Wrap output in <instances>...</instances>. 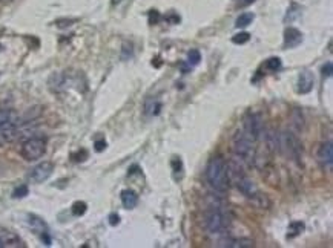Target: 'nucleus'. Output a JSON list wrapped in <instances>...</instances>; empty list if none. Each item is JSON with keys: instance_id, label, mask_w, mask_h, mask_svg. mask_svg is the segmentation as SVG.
<instances>
[{"instance_id": "nucleus-1", "label": "nucleus", "mask_w": 333, "mask_h": 248, "mask_svg": "<svg viewBox=\"0 0 333 248\" xmlns=\"http://www.w3.org/2000/svg\"><path fill=\"white\" fill-rule=\"evenodd\" d=\"M206 181L212 190L218 193H224L229 189V173L227 163L223 156H212L206 167Z\"/></svg>"}, {"instance_id": "nucleus-2", "label": "nucleus", "mask_w": 333, "mask_h": 248, "mask_svg": "<svg viewBox=\"0 0 333 248\" xmlns=\"http://www.w3.org/2000/svg\"><path fill=\"white\" fill-rule=\"evenodd\" d=\"M204 222H206V230L211 235H223L231 226V218L223 207L212 206L206 213Z\"/></svg>"}, {"instance_id": "nucleus-3", "label": "nucleus", "mask_w": 333, "mask_h": 248, "mask_svg": "<svg viewBox=\"0 0 333 248\" xmlns=\"http://www.w3.org/2000/svg\"><path fill=\"white\" fill-rule=\"evenodd\" d=\"M232 150L238 160H251L254 158V141L243 130H237L232 140Z\"/></svg>"}, {"instance_id": "nucleus-4", "label": "nucleus", "mask_w": 333, "mask_h": 248, "mask_svg": "<svg viewBox=\"0 0 333 248\" xmlns=\"http://www.w3.org/2000/svg\"><path fill=\"white\" fill-rule=\"evenodd\" d=\"M46 152V141L43 138H29L22 144L20 153L26 161H37Z\"/></svg>"}, {"instance_id": "nucleus-5", "label": "nucleus", "mask_w": 333, "mask_h": 248, "mask_svg": "<svg viewBox=\"0 0 333 248\" xmlns=\"http://www.w3.org/2000/svg\"><path fill=\"white\" fill-rule=\"evenodd\" d=\"M243 132L247 135L249 140H252L254 143H257L264 135V127H263L261 115L255 114V112H249L244 117V129H243Z\"/></svg>"}, {"instance_id": "nucleus-6", "label": "nucleus", "mask_w": 333, "mask_h": 248, "mask_svg": "<svg viewBox=\"0 0 333 248\" xmlns=\"http://www.w3.org/2000/svg\"><path fill=\"white\" fill-rule=\"evenodd\" d=\"M280 144L281 149H284L287 152V155L290 156V160L297 161L298 164H301V158H303V146L300 143V140L292 133V132H284L280 137Z\"/></svg>"}, {"instance_id": "nucleus-7", "label": "nucleus", "mask_w": 333, "mask_h": 248, "mask_svg": "<svg viewBox=\"0 0 333 248\" xmlns=\"http://www.w3.org/2000/svg\"><path fill=\"white\" fill-rule=\"evenodd\" d=\"M235 184H237V189H238L246 198H249V199H257V198L260 196V192H258L255 183H254L251 178H247L244 173H240V175L235 176Z\"/></svg>"}, {"instance_id": "nucleus-8", "label": "nucleus", "mask_w": 333, "mask_h": 248, "mask_svg": "<svg viewBox=\"0 0 333 248\" xmlns=\"http://www.w3.org/2000/svg\"><path fill=\"white\" fill-rule=\"evenodd\" d=\"M54 172V164L49 163V161H43L40 164H37L31 173H29V181L34 183V184H40V183H45Z\"/></svg>"}, {"instance_id": "nucleus-9", "label": "nucleus", "mask_w": 333, "mask_h": 248, "mask_svg": "<svg viewBox=\"0 0 333 248\" xmlns=\"http://www.w3.org/2000/svg\"><path fill=\"white\" fill-rule=\"evenodd\" d=\"M318 161L326 170H332L333 167V146L332 141L324 143L318 150Z\"/></svg>"}, {"instance_id": "nucleus-10", "label": "nucleus", "mask_w": 333, "mask_h": 248, "mask_svg": "<svg viewBox=\"0 0 333 248\" xmlns=\"http://www.w3.org/2000/svg\"><path fill=\"white\" fill-rule=\"evenodd\" d=\"M315 86V77L312 72L304 71L298 77V92L300 94H309Z\"/></svg>"}, {"instance_id": "nucleus-11", "label": "nucleus", "mask_w": 333, "mask_h": 248, "mask_svg": "<svg viewBox=\"0 0 333 248\" xmlns=\"http://www.w3.org/2000/svg\"><path fill=\"white\" fill-rule=\"evenodd\" d=\"M303 41V34L297 28H287L284 31V48H297Z\"/></svg>"}, {"instance_id": "nucleus-12", "label": "nucleus", "mask_w": 333, "mask_h": 248, "mask_svg": "<svg viewBox=\"0 0 333 248\" xmlns=\"http://www.w3.org/2000/svg\"><path fill=\"white\" fill-rule=\"evenodd\" d=\"M218 247H229V248H251L254 247V241L247 239V238H241V239H234V238H224L221 239L218 244Z\"/></svg>"}, {"instance_id": "nucleus-13", "label": "nucleus", "mask_w": 333, "mask_h": 248, "mask_svg": "<svg viewBox=\"0 0 333 248\" xmlns=\"http://www.w3.org/2000/svg\"><path fill=\"white\" fill-rule=\"evenodd\" d=\"M28 226L31 227V230L34 233H38V235H43V233L48 232L46 222L41 218L35 216V215H28Z\"/></svg>"}, {"instance_id": "nucleus-14", "label": "nucleus", "mask_w": 333, "mask_h": 248, "mask_svg": "<svg viewBox=\"0 0 333 248\" xmlns=\"http://www.w3.org/2000/svg\"><path fill=\"white\" fill-rule=\"evenodd\" d=\"M121 204H123V207L128 209V210L135 209L137 204H138V196H137V193H135L134 190H123V192H121Z\"/></svg>"}, {"instance_id": "nucleus-15", "label": "nucleus", "mask_w": 333, "mask_h": 248, "mask_svg": "<svg viewBox=\"0 0 333 248\" xmlns=\"http://www.w3.org/2000/svg\"><path fill=\"white\" fill-rule=\"evenodd\" d=\"M161 112V101L158 98H148L144 104V114L148 117H157Z\"/></svg>"}, {"instance_id": "nucleus-16", "label": "nucleus", "mask_w": 333, "mask_h": 248, "mask_svg": "<svg viewBox=\"0 0 333 248\" xmlns=\"http://www.w3.org/2000/svg\"><path fill=\"white\" fill-rule=\"evenodd\" d=\"M17 137V129L12 127V126H8V127H3L0 129V146L5 144V143H9L12 141L14 138Z\"/></svg>"}, {"instance_id": "nucleus-17", "label": "nucleus", "mask_w": 333, "mask_h": 248, "mask_svg": "<svg viewBox=\"0 0 333 248\" xmlns=\"http://www.w3.org/2000/svg\"><path fill=\"white\" fill-rule=\"evenodd\" d=\"M12 120H14V114L11 110L0 109V129L12 126Z\"/></svg>"}, {"instance_id": "nucleus-18", "label": "nucleus", "mask_w": 333, "mask_h": 248, "mask_svg": "<svg viewBox=\"0 0 333 248\" xmlns=\"http://www.w3.org/2000/svg\"><path fill=\"white\" fill-rule=\"evenodd\" d=\"M254 18H255V15H254L252 12H244V14H241V15L237 18L235 26H237V28H247V26L254 21Z\"/></svg>"}, {"instance_id": "nucleus-19", "label": "nucleus", "mask_w": 333, "mask_h": 248, "mask_svg": "<svg viewBox=\"0 0 333 248\" xmlns=\"http://www.w3.org/2000/svg\"><path fill=\"white\" fill-rule=\"evenodd\" d=\"M304 229H306L304 222H292V224L289 226V233H287V238H295V236L301 235V233L304 232Z\"/></svg>"}, {"instance_id": "nucleus-20", "label": "nucleus", "mask_w": 333, "mask_h": 248, "mask_svg": "<svg viewBox=\"0 0 333 248\" xmlns=\"http://www.w3.org/2000/svg\"><path fill=\"white\" fill-rule=\"evenodd\" d=\"M200 60H201V54H200V51H197V49H191V51L188 52V63H189L191 66H197V64L200 63Z\"/></svg>"}, {"instance_id": "nucleus-21", "label": "nucleus", "mask_w": 333, "mask_h": 248, "mask_svg": "<svg viewBox=\"0 0 333 248\" xmlns=\"http://www.w3.org/2000/svg\"><path fill=\"white\" fill-rule=\"evenodd\" d=\"M86 209H88L86 202L77 201V202H74V206H72V215H74V216H81V215L86 213Z\"/></svg>"}, {"instance_id": "nucleus-22", "label": "nucleus", "mask_w": 333, "mask_h": 248, "mask_svg": "<svg viewBox=\"0 0 333 248\" xmlns=\"http://www.w3.org/2000/svg\"><path fill=\"white\" fill-rule=\"evenodd\" d=\"M251 40V34L249 32H238L232 37V43L235 44H244Z\"/></svg>"}, {"instance_id": "nucleus-23", "label": "nucleus", "mask_w": 333, "mask_h": 248, "mask_svg": "<svg viewBox=\"0 0 333 248\" xmlns=\"http://www.w3.org/2000/svg\"><path fill=\"white\" fill-rule=\"evenodd\" d=\"M266 67L272 72H277L280 67H281V60L278 57H272L266 61Z\"/></svg>"}, {"instance_id": "nucleus-24", "label": "nucleus", "mask_w": 333, "mask_h": 248, "mask_svg": "<svg viewBox=\"0 0 333 248\" xmlns=\"http://www.w3.org/2000/svg\"><path fill=\"white\" fill-rule=\"evenodd\" d=\"M134 55V46L132 43H124L121 48V58L123 60H129Z\"/></svg>"}, {"instance_id": "nucleus-25", "label": "nucleus", "mask_w": 333, "mask_h": 248, "mask_svg": "<svg viewBox=\"0 0 333 248\" xmlns=\"http://www.w3.org/2000/svg\"><path fill=\"white\" fill-rule=\"evenodd\" d=\"M28 186H20L12 192V198H25L28 195Z\"/></svg>"}, {"instance_id": "nucleus-26", "label": "nucleus", "mask_w": 333, "mask_h": 248, "mask_svg": "<svg viewBox=\"0 0 333 248\" xmlns=\"http://www.w3.org/2000/svg\"><path fill=\"white\" fill-rule=\"evenodd\" d=\"M332 72H333L332 61H327V63H326V64L323 66V75L329 78V77H332Z\"/></svg>"}, {"instance_id": "nucleus-27", "label": "nucleus", "mask_w": 333, "mask_h": 248, "mask_svg": "<svg viewBox=\"0 0 333 248\" xmlns=\"http://www.w3.org/2000/svg\"><path fill=\"white\" fill-rule=\"evenodd\" d=\"M172 167H174V172L177 173V172H183V163H181V160L180 158H175L174 161H172Z\"/></svg>"}, {"instance_id": "nucleus-28", "label": "nucleus", "mask_w": 333, "mask_h": 248, "mask_svg": "<svg viewBox=\"0 0 333 248\" xmlns=\"http://www.w3.org/2000/svg\"><path fill=\"white\" fill-rule=\"evenodd\" d=\"M161 18V15L158 14V11H151L149 12V23H158V20Z\"/></svg>"}, {"instance_id": "nucleus-29", "label": "nucleus", "mask_w": 333, "mask_h": 248, "mask_svg": "<svg viewBox=\"0 0 333 248\" xmlns=\"http://www.w3.org/2000/svg\"><path fill=\"white\" fill-rule=\"evenodd\" d=\"M75 20L69 18V20H57V26L58 28H66V26H71Z\"/></svg>"}, {"instance_id": "nucleus-30", "label": "nucleus", "mask_w": 333, "mask_h": 248, "mask_svg": "<svg viewBox=\"0 0 333 248\" xmlns=\"http://www.w3.org/2000/svg\"><path fill=\"white\" fill-rule=\"evenodd\" d=\"M94 149H95V152H103L105 149H106V141H95V146H94Z\"/></svg>"}, {"instance_id": "nucleus-31", "label": "nucleus", "mask_w": 333, "mask_h": 248, "mask_svg": "<svg viewBox=\"0 0 333 248\" xmlns=\"http://www.w3.org/2000/svg\"><path fill=\"white\" fill-rule=\"evenodd\" d=\"M109 224H111L112 227L118 226V224H120V216H118V215H115V213H112V215L109 216Z\"/></svg>"}, {"instance_id": "nucleus-32", "label": "nucleus", "mask_w": 333, "mask_h": 248, "mask_svg": "<svg viewBox=\"0 0 333 248\" xmlns=\"http://www.w3.org/2000/svg\"><path fill=\"white\" fill-rule=\"evenodd\" d=\"M257 0H238L237 3H238V6L240 8H246V6H249V5H252V3H255Z\"/></svg>"}, {"instance_id": "nucleus-33", "label": "nucleus", "mask_w": 333, "mask_h": 248, "mask_svg": "<svg viewBox=\"0 0 333 248\" xmlns=\"http://www.w3.org/2000/svg\"><path fill=\"white\" fill-rule=\"evenodd\" d=\"M121 0H112V5H117V3H120Z\"/></svg>"}, {"instance_id": "nucleus-34", "label": "nucleus", "mask_w": 333, "mask_h": 248, "mask_svg": "<svg viewBox=\"0 0 333 248\" xmlns=\"http://www.w3.org/2000/svg\"><path fill=\"white\" fill-rule=\"evenodd\" d=\"M3 247H5V242H3V241L0 239V248H3Z\"/></svg>"}, {"instance_id": "nucleus-35", "label": "nucleus", "mask_w": 333, "mask_h": 248, "mask_svg": "<svg viewBox=\"0 0 333 248\" xmlns=\"http://www.w3.org/2000/svg\"><path fill=\"white\" fill-rule=\"evenodd\" d=\"M0 49H2V46H0Z\"/></svg>"}]
</instances>
